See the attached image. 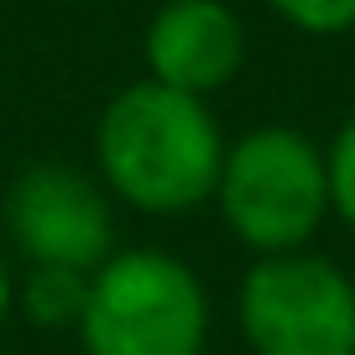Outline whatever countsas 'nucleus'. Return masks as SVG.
Instances as JSON below:
<instances>
[{
	"instance_id": "nucleus-6",
	"label": "nucleus",
	"mask_w": 355,
	"mask_h": 355,
	"mask_svg": "<svg viewBox=\"0 0 355 355\" xmlns=\"http://www.w3.org/2000/svg\"><path fill=\"white\" fill-rule=\"evenodd\" d=\"M141 78L209 100L245 68V21L230 0H162L141 32Z\"/></svg>"
},
{
	"instance_id": "nucleus-4",
	"label": "nucleus",
	"mask_w": 355,
	"mask_h": 355,
	"mask_svg": "<svg viewBox=\"0 0 355 355\" xmlns=\"http://www.w3.org/2000/svg\"><path fill=\"white\" fill-rule=\"evenodd\" d=\"M251 355H355V282L329 256H256L235 293Z\"/></svg>"
},
{
	"instance_id": "nucleus-1",
	"label": "nucleus",
	"mask_w": 355,
	"mask_h": 355,
	"mask_svg": "<svg viewBox=\"0 0 355 355\" xmlns=\"http://www.w3.org/2000/svg\"><path fill=\"white\" fill-rule=\"evenodd\" d=\"M225 146L209 100L136 78L94 121V178L141 214H189L214 199Z\"/></svg>"
},
{
	"instance_id": "nucleus-3",
	"label": "nucleus",
	"mask_w": 355,
	"mask_h": 355,
	"mask_svg": "<svg viewBox=\"0 0 355 355\" xmlns=\"http://www.w3.org/2000/svg\"><path fill=\"white\" fill-rule=\"evenodd\" d=\"M78 345L84 355H204L209 293L183 256L121 245L89 277Z\"/></svg>"
},
{
	"instance_id": "nucleus-9",
	"label": "nucleus",
	"mask_w": 355,
	"mask_h": 355,
	"mask_svg": "<svg viewBox=\"0 0 355 355\" xmlns=\"http://www.w3.org/2000/svg\"><path fill=\"white\" fill-rule=\"evenodd\" d=\"M277 21H288L303 37H350L355 32V0H266Z\"/></svg>"
},
{
	"instance_id": "nucleus-5",
	"label": "nucleus",
	"mask_w": 355,
	"mask_h": 355,
	"mask_svg": "<svg viewBox=\"0 0 355 355\" xmlns=\"http://www.w3.org/2000/svg\"><path fill=\"white\" fill-rule=\"evenodd\" d=\"M6 230L26 266H68L94 272L115 245V209L94 173L73 162H32L6 193Z\"/></svg>"
},
{
	"instance_id": "nucleus-2",
	"label": "nucleus",
	"mask_w": 355,
	"mask_h": 355,
	"mask_svg": "<svg viewBox=\"0 0 355 355\" xmlns=\"http://www.w3.org/2000/svg\"><path fill=\"white\" fill-rule=\"evenodd\" d=\"M214 204H220L225 230L245 251H309L319 225L329 220L324 146L298 125H251L225 146Z\"/></svg>"
},
{
	"instance_id": "nucleus-8",
	"label": "nucleus",
	"mask_w": 355,
	"mask_h": 355,
	"mask_svg": "<svg viewBox=\"0 0 355 355\" xmlns=\"http://www.w3.org/2000/svg\"><path fill=\"white\" fill-rule=\"evenodd\" d=\"M324 173H329V214L355 235V115L329 136V146H324Z\"/></svg>"
},
{
	"instance_id": "nucleus-7",
	"label": "nucleus",
	"mask_w": 355,
	"mask_h": 355,
	"mask_svg": "<svg viewBox=\"0 0 355 355\" xmlns=\"http://www.w3.org/2000/svg\"><path fill=\"white\" fill-rule=\"evenodd\" d=\"M89 277L94 272H68V266H26L16 282V309L42 329H78L89 303Z\"/></svg>"
},
{
	"instance_id": "nucleus-10",
	"label": "nucleus",
	"mask_w": 355,
	"mask_h": 355,
	"mask_svg": "<svg viewBox=\"0 0 355 355\" xmlns=\"http://www.w3.org/2000/svg\"><path fill=\"white\" fill-rule=\"evenodd\" d=\"M16 313V277H11V266L0 261V324Z\"/></svg>"
}]
</instances>
